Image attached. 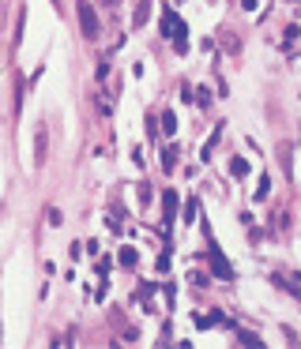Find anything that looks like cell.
Returning a JSON list of instances; mask_svg holds the SVG:
<instances>
[{"label":"cell","instance_id":"obj_1","mask_svg":"<svg viewBox=\"0 0 301 349\" xmlns=\"http://www.w3.org/2000/svg\"><path fill=\"white\" fill-rule=\"evenodd\" d=\"M79 23H83V38H95L98 34V19H95V11H91L87 0H79Z\"/></svg>","mask_w":301,"mask_h":349},{"label":"cell","instance_id":"obj_2","mask_svg":"<svg viewBox=\"0 0 301 349\" xmlns=\"http://www.w3.org/2000/svg\"><path fill=\"white\" fill-rule=\"evenodd\" d=\"M45 146H49V136H45V128L34 132V165H45Z\"/></svg>","mask_w":301,"mask_h":349},{"label":"cell","instance_id":"obj_3","mask_svg":"<svg viewBox=\"0 0 301 349\" xmlns=\"http://www.w3.org/2000/svg\"><path fill=\"white\" fill-rule=\"evenodd\" d=\"M162 210H166V229H170L173 214H177V192H166V196H162Z\"/></svg>","mask_w":301,"mask_h":349},{"label":"cell","instance_id":"obj_4","mask_svg":"<svg viewBox=\"0 0 301 349\" xmlns=\"http://www.w3.org/2000/svg\"><path fill=\"white\" fill-rule=\"evenodd\" d=\"M211 267H215V274H218V278H230V267H226L222 252H218L215 244H211Z\"/></svg>","mask_w":301,"mask_h":349},{"label":"cell","instance_id":"obj_5","mask_svg":"<svg viewBox=\"0 0 301 349\" xmlns=\"http://www.w3.org/2000/svg\"><path fill=\"white\" fill-rule=\"evenodd\" d=\"M162 169H166V173H173V169H177V146H170V150H166V158H162Z\"/></svg>","mask_w":301,"mask_h":349},{"label":"cell","instance_id":"obj_6","mask_svg":"<svg viewBox=\"0 0 301 349\" xmlns=\"http://www.w3.org/2000/svg\"><path fill=\"white\" fill-rule=\"evenodd\" d=\"M233 177H249V162H245V158H233Z\"/></svg>","mask_w":301,"mask_h":349},{"label":"cell","instance_id":"obj_7","mask_svg":"<svg viewBox=\"0 0 301 349\" xmlns=\"http://www.w3.org/2000/svg\"><path fill=\"white\" fill-rule=\"evenodd\" d=\"M162 128H166V136L177 132V117H173V113H162Z\"/></svg>","mask_w":301,"mask_h":349},{"label":"cell","instance_id":"obj_8","mask_svg":"<svg viewBox=\"0 0 301 349\" xmlns=\"http://www.w3.org/2000/svg\"><path fill=\"white\" fill-rule=\"evenodd\" d=\"M147 11H151V0H143V4H139V11H136V26H143V23H147Z\"/></svg>","mask_w":301,"mask_h":349},{"label":"cell","instance_id":"obj_9","mask_svg":"<svg viewBox=\"0 0 301 349\" xmlns=\"http://www.w3.org/2000/svg\"><path fill=\"white\" fill-rule=\"evenodd\" d=\"M120 263H124V267L136 263V248H120Z\"/></svg>","mask_w":301,"mask_h":349},{"label":"cell","instance_id":"obj_10","mask_svg":"<svg viewBox=\"0 0 301 349\" xmlns=\"http://www.w3.org/2000/svg\"><path fill=\"white\" fill-rule=\"evenodd\" d=\"M241 346H264V342H260L252 331H241Z\"/></svg>","mask_w":301,"mask_h":349}]
</instances>
